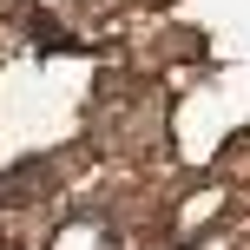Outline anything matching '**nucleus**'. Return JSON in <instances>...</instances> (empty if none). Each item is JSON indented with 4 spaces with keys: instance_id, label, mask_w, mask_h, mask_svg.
<instances>
[]
</instances>
